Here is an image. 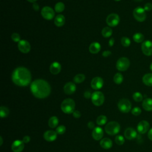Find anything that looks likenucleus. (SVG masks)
Masks as SVG:
<instances>
[{"label":"nucleus","mask_w":152,"mask_h":152,"mask_svg":"<svg viewBox=\"0 0 152 152\" xmlns=\"http://www.w3.org/2000/svg\"><path fill=\"white\" fill-rule=\"evenodd\" d=\"M32 94L38 99H45L49 96L51 91L50 84L45 80L37 79L30 84Z\"/></svg>","instance_id":"f257e3e1"},{"label":"nucleus","mask_w":152,"mask_h":152,"mask_svg":"<svg viewBox=\"0 0 152 152\" xmlns=\"http://www.w3.org/2000/svg\"><path fill=\"white\" fill-rule=\"evenodd\" d=\"M11 78L12 82L17 86L25 87L30 83L31 75L27 68L23 66H19L13 71Z\"/></svg>","instance_id":"f03ea898"},{"label":"nucleus","mask_w":152,"mask_h":152,"mask_svg":"<svg viewBox=\"0 0 152 152\" xmlns=\"http://www.w3.org/2000/svg\"><path fill=\"white\" fill-rule=\"evenodd\" d=\"M75 103L73 99L68 98L62 101L61 104V109L62 111L66 114L72 113L75 110Z\"/></svg>","instance_id":"7ed1b4c3"},{"label":"nucleus","mask_w":152,"mask_h":152,"mask_svg":"<svg viewBox=\"0 0 152 152\" xmlns=\"http://www.w3.org/2000/svg\"><path fill=\"white\" fill-rule=\"evenodd\" d=\"M120 125L116 121H110L108 122L104 128L105 132L110 135H114L119 133L120 131Z\"/></svg>","instance_id":"20e7f679"},{"label":"nucleus","mask_w":152,"mask_h":152,"mask_svg":"<svg viewBox=\"0 0 152 152\" xmlns=\"http://www.w3.org/2000/svg\"><path fill=\"white\" fill-rule=\"evenodd\" d=\"M91 102L93 104L97 106H100L103 104L104 101V96L102 92L99 91H94L91 95Z\"/></svg>","instance_id":"39448f33"},{"label":"nucleus","mask_w":152,"mask_h":152,"mask_svg":"<svg viewBox=\"0 0 152 152\" xmlns=\"http://www.w3.org/2000/svg\"><path fill=\"white\" fill-rule=\"evenodd\" d=\"M133 16L137 21L139 22H143L146 19L147 15L145 11L143 8L137 7L133 11Z\"/></svg>","instance_id":"423d86ee"},{"label":"nucleus","mask_w":152,"mask_h":152,"mask_svg":"<svg viewBox=\"0 0 152 152\" xmlns=\"http://www.w3.org/2000/svg\"><path fill=\"white\" fill-rule=\"evenodd\" d=\"M130 65V61L126 57L120 58L116 62V67L120 71H125L128 69Z\"/></svg>","instance_id":"0eeeda50"},{"label":"nucleus","mask_w":152,"mask_h":152,"mask_svg":"<svg viewBox=\"0 0 152 152\" xmlns=\"http://www.w3.org/2000/svg\"><path fill=\"white\" fill-rule=\"evenodd\" d=\"M119 110L123 113H128L131 109V103L126 99H121L118 103Z\"/></svg>","instance_id":"6e6552de"},{"label":"nucleus","mask_w":152,"mask_h":152,"mask_svg":"<svg viewBox=\"0 0 152 152\" xmlns=\"http://www.w3.org/2000/svg\"><path fill=\"white\" fill-rule=\"evenodd\" d=\"M41 15L45 19L50 20L55 16V11L51 7L45 6L41 10Z\"/></svg>","instance_id":"1a4fd4ad"},{"label":"nucleus","mask_w":152,"mask_h":152,"mask_svg":"<svg viewBox=\"0 0 152 152\" xmlns=\"http://www.w3.org/2000/svg\"><path fill=\"white\" fill-rule=\"evenodd\" d=\"M106 23L110 27L116 26L120 21L119 15L115 13H112L107 15L106 18Z\"/></svg>","instance_id":"9d476101"},{"label":"nucleus","mask_w":152,"mask_h":152,"mask_svg":"<svg viewBox=\"0 0 152 152\" xmlns=\"http://www.w3.org/2000/svg\"><path fill=\"white\" fill-rule=\"evenodd\" d=\"M142 53L146 56L152 55V42L149 40L144 41L141 45Z\"/></svg>","instance_id":"9b49d317"},{"label":"nucleus","mask_w":152,"mask_h":152,"mask_svg":"<svg viewBox=\"0 0 152 152\" xmlns=\"http://www.w3.org/2000/svg\"><path fill=\"white\" fill-rule=\"evenodd\" d=\"M18 49L21 52L23 53H27L30 52L31 49L30 44L26 40H21L18 43Z\"/></svg>","instance_id":"f8f14e48"},{"label":"nucleus","mask_w":152,"mask_h":152,"mask_svg":"<svg viewBox=\"0 0 152 152\" xmlns=\"http://www.w3.org/2000/svg\"><path fill=\"white\" fill-rule=\"evenodd\" d=\"M103 80L100 77H94L91 81V87L94 90H99L103 86Z\"/></svg>","instance_id":"ddd939ff"},{"label":"nucleus","mask_w":152,"mask_h":152,"mask_svg":"<svg viewBox=\"0 0 152 152\" xmlns=\"http://www.w3.org/2000/svg\"><path fill=\"white\" fill-rule=\"evenodd\" d=\"M150 128V124L147 121H140L137 126V131L140 134H145L146 133Z\"/></svg>","instance_id":"4468645a"},{"label":"nucleus","mask_w":152,"mask_h":152,"mask_svg":"<svg viewBox=\"0 0 152 152\" xmlns=\"http://www.w3.org/2000/svg\"><path fill=\"white\" fill-rule=\"evenodd\" d=\"M24 148V143L23 141L19 140H15L11 145V149L14 152H21Z\"/></svg>","instance_id":"2eb2a0df"},{"label":"nucleus","mask_w":152,"mask_h":152,"mask_svg":"<svg viewBox=\"0 0 152 152\" xmlns=\"http://www.w3.org/2000/svg\"><path fill=\"white\" fill-rule=\"evenodd\" d=\"M43 138L47 141H53L57 138V133L56 131L53 130H48L45 132L43 134Z\"/></svg>","instance_id":"dca6fc26"},{"label":"nucleus","mask_w":152,"mask_h":152,"mask_svg":"<svg viewBox=\"0 0 152 152\" xmlns=\"http://www.w3.org/2000/svg\"><path fill=\"white\" fill-rule=\"evenodd\" d=\"M137 135V131L133 128H127L124 131V137L127 140H131L136 138Z\"/></svg>","instance_id":"f3484780"},{"label":"nucleus","mask_w":152,"mask_h":152,"mask_svg":"<svg viewBox=\"0 0 152 152\" xmlns=\"http://www.w3.org/2000/svg\"><path fill=\"white\" fill-rule=\"evenodd\" d=\"M76 86L72 82H68L66 83L64 87V91L66 94H73L76 90Z\"/></svg>","instance_id":"a211bd4d"},{"label":"nucleus","mask_w":152,"mask_h":152,"mask_svg":"<svg viewBox=\"0 0 152 152\" xmlns=\"http://www.w3.org/2000/svg\"><path fill=\"white\" fill-rule=\"evenodd\" d=\"M103 130L99 126L95 127L92 131V137L95 140H100L103 138Z\"/></svg>","instance_id":"6ab92c4d"},{"label":"nucleus","mask_w":152,"mask_h":152,"mask_svg":"<svg viewBox=\"0 0 152 152\" xmlns=\"http://www.w3.org/2000/svg\"><path fill=\"white\" fill-rule=\"evenodd\" d=\"M49 70L52 74L56 75L61 71V65L58 62H53L50 65Z\"/></svg>","instance_id":"aec40b11"},{"label":"nucleus","mask_w":152,"mask_h":152,"mask_svg":"<svg viewBox=\"0 0 152 152\" xmlns=\"http://www.w3.org/2000/svg\"><path fill=\"white\" fill-rule=\"evenodd\" d=\"M101 49V45L98 42H93L91 43L88 48L89 52L93 54L97 53Z\"/></svg>","instance_id":"412c9836"},{"label":"nucleus","mask_w":152,"mask_h":152,"mask_svg":"<svg viewBox=\"0 0 152 152\" xmlns=\"http://www.w3.org/2000/svg\"><path fill=\"white\" fill-rule=\"evenodd\" d=\"M100 145L101 147L104 149H109L112 147L113 143L110 139L108 138H104L101 140L100 142Z\"/></svg>","instance_id":"4be33fe9"},{"label":"nucleus","mask_w":152,"mask_h":152,"mask_svg":"<svg viewBox=\"0 0 152 152\" xmlns=\"http://www.w3.org/2000/svg\"><path fill=\"white\" fill-rule=\"evenodd\" d=\"M65 23V18L62 14L57 15L54 20V23L57 27H62Z\"/></svg>","instance_id":"5701e85b"},{"label":"nucleus","mask_w":152,"mask_h":152,"mask_svg":"<svg viewBox=\"0 0 152 152\" xmlns=\"http://www.w3.org/2000/svg\"><path fill=\"white\" fill-rule=\"evenodd\" d=\"M143 109L146 111H152V99L146 98L142 103Z\"/></svg>","instance_id":"b1692460"},{"label":"nucleus","mask_w":152,"mask_h":152,"mask_svg":"<svg viewBox=\"0 0 152 152\" xmlns=\"http://www.w3.org/2000/svg\"><path fill=\"white\" fill-rule=\"evenodd\" d=\"M143 83L147 86H152V73L145 74L142 78Z\"/></svg>","instance_id":"393cba45"},{"label":"nucleus","mask_w":152,"mask_h":152,"mask_svg":"<svg viewBox=\"0 0 152 152\" xmlns=\"http://www.w3.org/2000/svg\"><path fill=\"white\" fill-rule=\"evenodd\" d=\"M58 123H59L58 118L55 116L50 117L48 121V125L51 128H56L57 126Z\"/></svg>","instance_id":"a878e982"},{"label":"nucleus","mask_w":152,"mask_h":152,"mask_svg":"<svg viewBox=\"0 0 152 152\" xmlns=\"http://www.w3.org/2000/svg\"><path fill=\"white\" fill-rule=\"evenodd\" d=\"M133 40L136 43H141L144 42V36L141 33H136L133 35Z\"/></svg>","instance_id":"bb28decb"},{"label":"nucleus","mask_w":152,"mask_h":152,"mask_svg":"<svg viewBox=\"0 0 152 152\" xmlns=\"http://www.w3.org/2000/svg\"><path fill=\"white\" fill-rule=\"evenodd\" d=\"M102 34L104 37H109L112 34V30L109 27H105L102 30Z\"/></svg>","instance_id":"cd10ccee"},{"label":"nucleus","mask_w":152,"mask_h":152,"mask_svg":"<svg viewBox=\"0 0 152 152\" xmlns=\"http://www.w3.org/2000/svg\"><path fill=\"white\" fill-rule=\"evenodd\" d=\"M85 79H86V76L84 74H78L76 75H75V77L73 78V80L75 83L80 84V83H83Z\"/></svg>","instance_id":"c85d7f7f"},{"label":"nucleus","mask_w":152,"mask_h":152,"mask_svg":"<svg viewBox=\"0 0 152 152\" xmlns=\"http://www.w3.org/2000/svg\"><path fill=\"white\" fill-rule=\"evenodd\" d=\"M124 80V77L121 73L118 72L115 74V75L113 77V81L116 84H120L122 83Z\"/></svg>","instance_id":"c756f323"},{"label":"nucleus","mask_w":152,"mask_h":152,"mask_svg":"<svg viewBox=\"0 0 152 152\" xmlns=\"http://www.w3.org/2000/svg\"><path fill=\"white\" fill-rule=\"evenodd\" d=\"M107 120V119L106 116L100 115L97 117V118L96 119V123L98 125H100V126L104 125L105 124H106Z\"/></svg>","instance_id":"7c9ffc66"},{"label":"nucleus","mask_w":152,"mask_h":152,"mask_svg":"<svg viewBox=\"0 0 152 152\" xmlns=\"http://www.w3.org/2000/svg\"><path fill=\"white\" fill-rule=\"evenodd\" d=\"M65 10V5L62 2H57L55 5V11L58 13L62 12Z\"/></svg>","instance_id":"2f4dec72"},{"label":"nucleus","mask_w":152,"mask_h":152,"mask_svg":"<svg viewBox=\"0 0 152 152\" xmlns=\"http://www.w3.org/2000/svg\"><path fill=\"white\" fill-rule=\"evenodd\" d=\"M9 113H10L9 109L7 107L4 106H1V107H0V116L2 118L7 117Z\"/></svg>","instance_id":"473e14b6"},{"label":"nucleus","mask_w":152,"mask_h":152,"mask_svg":"<svg viewBox=\"0 0 152 152\" xmlns=\"http://www.w3.org/2000/svg\"><path fill=\"white\" fill-rule=\"evenodd\" d=\"M132 98L135 101V102H141L143 99V96L142 95V94L140 92H135L133 95H132Z\"/></svg>","instance_id":"72a5a7b5"},{"label":"nucleus","mask_w":152,"mask_h":152,"mask_svg":"<svg viewBox=\"0 0 152 152\" xmlns=\"http://www.w3.org/2000/svg\"><path fill=\"white\" fill-rule=\"evenodd\" d=\"M121 44L124 47H128L131 45V40L127 37H122L121 40Z\"/></svg>","instance_id":"f704fd0d"},{"label":"nucleus","mask_w":152,"mask_h":152,"mask_svg":"<svg viewBox=\"0 0 152 152\" xmlns=\"http://www.w3.org/2000/svg\"><path fill=\"white\" fill-rule=\"evenodd\" d=\"M115 141L118 145H122L125 142V139L122 135H117L115 138Z\"/></svg>","instance_id":"c9c22d12"},{"label":"nucleus","mask_w":152,"mask_h":152,"mask_svg":"<svg viewBox=\"0 0 152 152\" xmlns=\"http://www.w3.org/2000/svg\"><path fill=\"white\" fill-rule=\"evenodd\" d=\"M66 131V127L64 125H59L56 128V132L58 134H64Z\"/></svg>","instance_id":"e433bc0d"},{"label":"nucleus","mask_w":152,"mask_h":152,"mask_svg":"<svg viewBox=\"0 0 152 152\" xmlns=\"http://www.w3.org/2000/svg\"><path fill=\"white\" fill-rule=\"evenodd\" d=\"M141 113V109L139 107H135L131 110V113L134 116H138Z\"/></svg>","instance_id":"4c0bfd02"},{"label":"nucleus","mask_w":152,"mask_h":152,"mask_svg":"<svg viewBox=\"0 0 152 152\" xmlns=\"http://www.w3.org/2000/svg\"><path fill=\"white\" fill-rule=\"evenodd\" d=\"M11 39L14 42H19L20 40V34L17 33H13L11 34Z\"/></svg>","instance_id":"58836bf2"},{"label":"nucleus","mask_w":152,"mask_h":152,"mask_svg":"<svg viewBox=\"0 0 152 152\" xmlns=\"http://www.w3.org/2000/svg\"><path fill=\"white\" fill-rule=\"evenodd\" d=\"M144 9L145 11H150L152 10V4L150 2L146 3L144 6Z\"/></svg>","instance_id":"ea45409f"},{"label":"nucleus","mask_w":152,"mask_h":152,"mask_svg":"<svg viewBox=\"0 0 152 152\" xmlns=\"http://www.w3.org/2000/svg\"><path fill=\"white\" fill-rule=\"evenodd\" d=\"M72 115L75 118H79L81 116V113L80 112V111H78L77 110H74L72 113Z\"/></svg>","instance_id":"a19ab883"},{"label":"nucleus","mask_w":152,"mask_h":152,"mask_svg":"<svg viewBox=\"0 0 152 152\" xmlns=\"http://www.w3.org/2000/svg\"><path fill=\"white\" fill-rule=\"evenodd\" d=\"M91 95H92V94L89 91H86L84 93V97L86 99H90V97H91Z\"/></svg>","instance_id":"79ce46f5"},{"label":"nucleus","mask_w":152,"mask_h":152,"mask_svg":"<svg viewBox=\"0 0 152 152\" xmlns=\"http://www.w3.org/2000/svg\"><path fill=\"white\" fill-rule=\"evenodd\" d=\"M22 141H23L24 143H28L30 141V137L28 135H26L23 137Z\"/></svg>","instance_id":"37998d69"},{"label":"nucleus","mask_w":152,"mask_h":152,"mask_svg":"<svg viewBox=\"0 0 152 152\" xmlns=\"http://www.w3.org/2000/svg\"><path fill=\"white\" fill-rule=\"evenodd\" d=\"M112 54V52L109 50H105L104 52H103L102 53V56L103 57H107L109 56H110Z\"/></svg>","instance_id":"c03bdc74"},{"label":"nucleus","mask_w":152,"mask_h":152,"mask_svg":"<svg viewBox=\"0 0 152 152\" xmlns=\"http://www.w3.org/2000/svg\"><path fill=\"white\" fill-rule=\"evenodd\" d=\"M87 126L88 128L90 129H94L95 128V126H94V124L93 122L92 121H90L88 122V124H87Z\"/></svg>","instance_id":"a18cd8bd"},{"label":"nucleus","mask_w":152,"mask_h":152,"mask_svg":"<svg viewBox=\"0 0 152 152\" xmlns=\"http://www.w3.org/2000/svg\"><path fill=\"white\" fill-rule=\"evenodd\" d=\"M32 7H33V10H35V11H38L39 10V5H38V4H37L36 2H34V3H33V5H32Z\"/></svg>","instance_id":"49530a36"},{"label":"nucleus","mask_w":152,"mask_h":152,"mask_svg":"<svg viewBox=\"0 0 152 152\" xmlns=\"http://www.w3.org/2000/svg\"><path fill=\"white\" fill-rule=\"evenodd\" d=\"M114 43H115V39H114L113 38L110 39V40H109V42H108L109 46H112L113 45Z\"/></svg>","instance_id":"de8ad7c7"},{"label":"nucleus","mask_w":152,"mask_h":152,"mask_svg":"<svg viewBox=\"0 0 152 152\" xmlns=\"http://www.w3.org/2000/svg\"><path fill=\"white\" fill-rule=\"evenodd\" d=\"M148 138L152 141V128H151L148 132Z\"/></svg>","instance_id":"09e8293b"},{"label":"nucleus","mask_w":152,"mask_h":152,"mask_svg":"<svg viewBox=\"0 0 152 152\" xmlns=\"http://www.w3.org/2000/svg\"><path fill=\"white\" fill-rule=\"evenodd\" d=\"M27 1H28L29 2H31V3H34L36 1V0H27Z\"/></svg>","instance_id":"8fccbe9b"},{"label":"nucleus","mask_w":152,"mask_h":152,"mask_svg":"<svg viewBox=\"0 0 152 152\" xmlns=\"http://www.w3.org/2000/svg\"><path fill=\"white\" fill-rule=\"evenodd\" d=\"M0 140H1V143H0V145H2V143H3V140H2V137H0Z\"/></svg>","instance_id":"3c124183"},{"label":"nucleus","mask_w":152,"mask_h":152,"mask_svg":"<svg viewBox=\"0 0 152 152\" xmlns=\"http://www.w3.org/2000/svg\"><path fill=\"white\" fill-rule=\"evenodd\" d=\"M150 70L152 71V62L151 63V64H150Z\"/></svg>","instance_id":"603ef678"},{"label":"nucleus","mask_w":152,"mask_h":152,"mask_svg":"<svg viewBox=\"0 0 152 152\" xmlns=\"http://www.w3.org/2000/svg\"><path fill=\"white\" fill-rule=\"evenodd\" d=\"M135 1H137V2H139V1H142V0H134Z\"/></svg>","instance_id":"864d4df0"},{"label":"nucleus","mask_w":152,"mask_h":152,"mask_svg":"<svg viewBox=\"0 0 152 152\" xmlns=\"http://www.w3.org/2000/svg\"><path fill=\"white\" fill-rule=\"evenodd\" d=\"M114 1H121V0H114Z\"/></svg>","instance_id":"5fc2aeb1"}]
</instances>
